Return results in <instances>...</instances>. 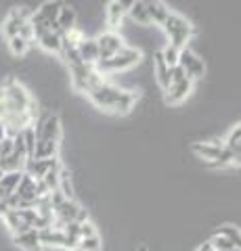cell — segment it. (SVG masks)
<instances>
[{
	"label": "cell",
	"mask_w": 241,
	"mask_h": 251,
	"mask_svg": "<svg viewBox=\"0 0 241 251\" xmlns=\"http://www.w3.org/2000/svg\"><path fill=\"white\" fill-rule=\"evenodd\" d=\"M88 100L101 111H107V113H118V115H126L132 111V107L136 105L138 100V92L136 90H126V88H120L111 82H103L95 88L92 92L86 94Z\"/></svg>",
	"instance_id": "6da1fadb"
},
{
	"label": "cell",
	"mask_w": 241,
	"mask_h": 251,
	"mask_svg": "<svg viewBox=\"0 0 241 251\" xmlns=\"http://www.w3.org/2000/svg\"><path fill=\"white\" fill-rule=\"evenodd\" d=\"M0 94L9 105L11 113H36V103L32 99V94L27 92V88L23 86L15 75H6L0 86Z\"/></svg>",
	"instance_id": "7a4b0ae2"
},
{
	"label": "cell",
	"mask_w": 241,
	"mask_h": 251,
	"mask_svg": "<svg viewBox=\"0 0 241 251\" xmlns=\"http://www.w3.org/2000/svg\"><path fill=\"white\" fill-rule=\"evenodd\" d=\"M161 27L166 31L170 46H174L178 50L187 49V44H189L193 40V36H195V25H193L191 21H187L183 15H178V13H170L166 23Z\"/></svg>",
	"instance_id": "3957f363"
},
{
	"label": "cell",
	"mask_w": 241,
	"mask_h": 251,
	"mask_svg": "<svg viewBox=\"0 0 241 251\" xmlns=\"http://www.w3.org/2000/svg\"><path fill=\"white\" fill-rule=\"evenodd\" d=\"M143 59V52L138 50V49H130V46H124V49L118 52V54H113L111 59H107V61H99L95 69L97 72L107 77V75H113V74H120V72H126V69H132L134 65H138Z\"/></svg>",
	"instance_id": "277c9868"
},
{
	"label": "cell",
	"mask_w": 241,
	"mask_h": 251,
	"mask_svg": "<svg viewBox=\"0 0 241 251\" xmlns=\"http://www.w3.org/2000/svg\"><path fill=\"white\" fill-rule=\"evenodd\" d=\"M69 80H72V88L76 92L88 94L95 88H99L103 82H107V77H103L92 65H84V63H78V65L69 67Z\"/></svg>",
	"instance_id": "5b68a950"
},
{
	"label": "cell",
	"mask_w": 241,
	"mask_h": 251,
	"mask_svg": "<svg viewBox=\"0 0 241 251\" xmlns=\"http://www.w3.org/2000/svg\"><path fill=\"white\" fill-rule=\"evenodd\" d=\"M36 140H46V143H61L63 136V128H61V120L57 113H44L40 120L34 122Z\"/></svg>",
	"instance_id": "8992f818"
},
{
	"label": "cell",
	"mask_w": 241,
	"mask_h": 251,
	"mask_svg": "<svg viewBox=\"0 0 241 251\" xmlns=\"http://www.w3.org/2000/svg\"><path fill=\"white\" fill-rule=\"evenodd\" d=\"M97 46H99V61H107L111 59L113 54H118L124 46V38L113 29H107V31H101V34L95 38Z\"/></svg>",
	"instance_id": "52a82bcc"
},
{
	"label": "cell",
	"mask_w": 241,
	"mask_h": 251,
	"mask_svg": "<svg viewBox=\"0 0 241 251\" xmlns=\"http://www.w3.org/2000/svg\"><path fill=\"white\" fill-rule=\"evenodd\" d=\"M80 211H82V205L76 199H65L63 203H59V205L53 209V228L61 230L65 224L76 222Z\"/></svg>",
	"instance_id": "ba28073f"
},
{
	"label": "cell",
	"mask_w": 241,
	"mask_h": 251,
	"mask_svg": "<svg viewBox=\"0 0 241 251\" xmlns=\"http://www.w3.org/2000/svg\"><path fill=\"white\" fill-rule=\"evenodd\" d=\"M178 67L187 74V77L191 80H197V77H204L206 74V63L201 57H197L193 50L189 49H183L181 54H178Z\"/></svg>",
	"instance_id": "9c48e42d"
},
{
	"label": "cell",
	"mask_w": 241,
	"mask_h": 251,
	"mask_svg": "<svg viewBox=\"0 0 241 251\" xmlns=\"http://www.w3.org/2000/svg\"><path fill=\"white\" fill-rule=\"evenodd\" d=\"M40 243H42V247H59V249H67V251L78 249V239L65 237L63 230L53 228V226L40 230Z\"/></svg>",
	"instance_id": "30bf717a"
},
{
	"label": "cell",
	"mask_w": 241,
	"mask_h": 251,
	"mask_svg": "<svg viewBox=\"0 0 241 251\" xmlns=\"http://www.w3.org/2000/svg\"><path fill=\"white\" fill-rule=\"evenodd\" d=\"M29 15L32 13H27V11H23V9H11L9 15L2 19V23H0V31H2V36L9 40V38H15L19 34V29L21 25L29 19Z\"/></svg>",
	"instance_id": "8fae6325"
},
{
	"label": "cell",
	"mask_w": 241,
	"mask_h": 251,
	"mask_svg": "<svg viewBox=\"0 0 241 251\" xmlns=\"http://www.w3.org/2000/svg\"><path fill=\"white\" fill-rule=\"evenodd\" d=\"M191 92H193V80L185 77V80H181V82H172V84L168 86L164 100H166L168 105H181L183 100L189 99V94H191Z\"/></svg>",
	"instance_id": "7c38bea8"
},
{
	"label": "cell",
	"mask_w": 241,
	"mask_h": 251,
	"mask_svg": "<svg viewBox=\"0 0 241 251\" xmlns=\"http://www.w3.org/2000/svg\"><path fill=\"white\" fill-rule=\"evenodd\" d=\"M128 6H130V2H122V0H111V2H107L105 21L113 31H115V27L122 25L124 19L128 17Z\"/></svg>",
	"instance_id": "4fadbf2b"
},
{
	"label": "cell",
	"mask_w": 241,
	"mask_h": 251,
	"mask_svg": "<svg viewBox=\"0 0 241 251\" xmlns=\"http://www.w3.org/2000/svg\"><path fill=\"white\" fill-rule=\"evenodd\" d=\"M59 161H61L59 157H53V159H26V163H23V174H27L34 180H42L46 176V172L53 166H57Z\"/></svg>",
	"instance_id": "5bb4252c"
},
{
	"label": "cell",
	"mask_w": 241,
	"mask_h": 251,
	"mask_svg": "<svg viewBox=\"0 0 241 251\" xmlns=\"http://www.w3.org/2000/svg\"><path fill=\"white\" fill-rule=\"evenodd\" d=\"M13 243L23 251H42V243H40V230H23L19 234H13Z\"/></svg>",
	"instance_id": "9a60e30c"
},
{
	"label": "cell",
	"mask_w": 241,
	"mask_h": 251,
	"mask_svg": "<svg viewBox=\"0 0 241 251\" xmlns=\"http://www.w3.org/2000/svg\"><path fill=\"white\" fill-rule=\"evenodd\" d=\"M36 40L42 50L51 52V54H61V49H63V34H61V31L49 29V31H44L42 36H38Z\"/></svg>",
	"instance_id": "2e32d148"
},
{
	"label": "cell",
	"mask_w": 241,
	"mask_h": 251,
	"mask_svg": "<svg viewBox=\"0 0 241 251\" xmlns=\"http://www.w3.org/2000/svg\"><path fill=\"white\" fill-rule=\"evenodd\" d=\"M78 57L84 65H92L95 67L99 63V46H97V40L95 38H84V40L78 44Z\"/></svg>",
	"instance_id": "e0dca14e"
},
{
	"label": "cell",
	"mask_w": 241,
	"mask_h": 251,
	"mask_svg": "<svg viewBox=\"0 0 241 251\" xmlns=\"http://www.w3.org/2000/svg\"><path fill=\"white\" fill-rule=\"evenodd\" d=\"M76 19H78V15H76L74 6L61 4V11H59V15H57V23H55V29L61 31V34H67L69 29L76 27Z\"/></svg>",
	"instance_id": "ac0fdd59"
},
{
	"label": "cell",
	"mask_w": 241,
	"mask_h": 251,
	"mask_svg": "<svg viewBox=\"0 0 241 251\" xmlns=\"http://www.w3.org/2000/svg\"><path fill=\"white\" fill-rule=\"evenodd\" d=\"M147 4V15H149L151 25H164L168 15L172 13L168 9L166 2H160V0H153V2H145Z\"/></svg>",
	"instance_id": "d6986e66"
},
{
	"label": "cell",
	"mask_w": 241,
	"mask_h": 251,
	"mask_svg": "<svg viewBox=\"0 0 241 251\" xmlns=\"http://www.w3.org/2000/svg\"><path fill=\"white\" fill-rule=\"evenodd\" d=\"M153 77H155V82L160 84V88L166 92L170 86V67L164 63L160 52L153 54Z\"/></svg>",
	"instance_id": "ffe728a7"
},
{
	"label": "cell",
	"mask_w": 241,
	"mask_h": 251,
	"mask_svg": "<svg viewBox=\"0 0 241 251\" xmlns=\"http://www.w3.org/2000/svg\"><path fill=\"white\" fill-rule=\"evenodd\" d=\"M128 17L132 19L134 25H143V27H149L151 21H149V15H147V4L145 0H136V2H130L128 6Z\"/></svg>",
	"instance_id": "44dd1931"
},
{
	"label": "cell",
	"mask_w": 241,
	"mask_h": 251,
	"mask_svg": "<svg viewBox=\"0 0 241 251\" xmlns=\"http://www.w3.org/2000/svg\"><path fill=\"white\" fill-rule=\"evenodd\" d=\"M59 153V143H46V140H36L34 153L29 159H53Z\"/></svg>",
	"instance_id": "7402d4cb"
},
{
	"label": "cell",
	"mask_w": 241,
	"mask_h": 251,
	"mask_svg": "<svg viewBox=\"0 0 241 251\" xmlns=\"http://www.w3.org/2000/svg\"><path fill=\"white\" fill-rule=\"evenodd\" d=\"M2 220H4L6 228H9L13 234H19V232H23V230H29V228H27V224L23 222V218H21V214H19V209H9V211H6V214L2 216Z\"/></svg>",
	"instance_id": "603a6c76"
},
{
	"label": "cell",
	"mask_w": 241,
	"mask_h": 251,
	"mask_svg": "<svg viewBox=\"0 0 241 251\" xmlns=\"http://www.w3.org/2000/svg\"><path fill=\"white\" fill-rule=\"evenodd\" d=\"M241 126L237 124V126H233L231 128V132H229V136L222 140V147L227 149L229 153H233L235 157H239V151H241Z\"/></svg>",
	"instance_id": "cb8c5ba5"
},
{
	"label": "cell",
	"mask_w": 241,
	"mask_h": 251,
	"mask_svg": "<svg viewBox=\"0 0 241 251\" xmlns=\"http://www.w3.org/2000/svg\"><path fill=\"white\" fill-rule=\"evenodd\" d=\"M57 191L63 195L65 199H74V184H72V180H69V174H67V170H65V168H61V172H59V184H57Z\"/></svg>",
	"instance_id": "d4e9b609"
},
{
	"label": "cell",
	"mask_w": 241,
	"mask_h": 251,
	"mask_svg": "<svg viewBox=\"0 0 241 251\" xmlns=\"http://www.w3.org/2000/svg\"><path fill=\"white\" fill-rule=\"evenodd\" d=\"M6 46H9L13 57H23V54H27V50H29V42L23 40V38H19V36L9 38V40H6Z\"/></svg>",
	"instance_id": "484cf974"
},
{
	"label": "cell",
	"mask_w": 241,
	"mask_h": 251,
	"mask_svg": "<svg viewBox=\"0 0 241 251\" xmlns=\"http://www.w3.org/2000/svg\"><path fill=\"white\" fill-rule=\"evenodd\" d=\"M216 234H220V237L229 239L235 247H239V245H241V234H239V228H237V226H233V224H224V226H220V228L216 230Z\"/></svg>",
	"instance_id": "4316f807"
},
{
	"label": "cell",
	"mask_w": 241,
	"mask_h": 251,
	"mask_svg": "<svg viewBox=\"0 0 241 251\" xmlns=\"http://www.w3.org/2000/svg\"><path fill=\"white\" fill-rule=\"evenodd\" d=\"M101 249H103V239H101V234H97V237L80 239L76 251H101Z\"/></svg>",
	"instance_id": "83f0119b"
},
{
	"label": "cell",
	"mask_w": 241,
	"mask_h": 251,
	"mask_svg": "<svg viewBox=\"0 0 241 251\" xmlns=\"http://www.w3.org/2000/svg\"><path fill=\"white\" fill-rule=\"evenodd\" d=\"M160 54H161V59H164V63H166L170 69L178 65V54H181V50L174 49V46H170V44H168L164 50H160Z\"/></svg>",
	"instance_id": "f1b7e54d"
},
{
	"label": "cell",
	"mask_w": 241,
	"mask_h": 251,
	"mask_svg": "<svg viewBox=\"0 0 241 251\" xmlns=\"http://www.w3.org/2000/svg\"><path fill=\"white\" fill-rule=\"evenodd\" d=\"M21 136H23V145H26V153H27V159H29L34 153V147H36V132H34L32 126H29V128L21 130Z\"/></svg>",
	"instance_id": "f546056e"
},
{
	"label": "cell",
	"mask_w": 241,
	"mask_h": 251,
	"mask_svg": "<svg viewBox=\"0 0 241 251\" xmlns=\"http://www.w3.org/2000/svg\"><path fill=\"white\" fill-rule=\"evenodd\" d=\"M208 243H210V247H212L214 251H231L233 247H235V245H233V243H231L229 239L220 237V234H214V237L210 239Z\"/></svg>",
	"instance_id": "4dcf8cb0"
},
{
	"label": "cell",
	"mask_w": 241,
	"mask_h": 251,
	"mask_svg": "<svg viewBox=\"0 0 241 251\" xmlns=\"http://www.w3.org/2000/svg\"><path fill=\"white\" fill-rule=\"evenodd\" d=\"M99 230H97V226L90 222V220H86V222H82L80 224V232H78V237L80 239H88V237H97Z\"/></svg>",
	"instance_id": "1f68e13d"
},
{
	"label": "cell",
	"mask_w": 241,
	"mask_h": 251,
	"mask_svg": "<svg viewBox=\"0 0 241 251\" xmlns=\"http://www.w3.org/2000/svg\"><path fill=\"white\" fill-rule=\"evenodd\" d=\"M17 36L23 38V40H27V42H32V40H34V27H32V23H29V21L23 23Z\"/></svg>",
	"instance_id": "d6a6232c"
},
{
	"label": "cell",
	"mask_w": 241,
	"mask_h": 251,
	"mask_svg": "<svg viewBox=\"0 0 241 251\" xmlns=\"http://www.w3.org/2000/svg\"><path fill=\"white\" fill-rule=\"evenodd\" d=\"M13 153V138L6 136L2 143H0V159H4V157H9Z\"/></svg>",
	"instance_id": "836d02e7"
},
{
	"label": "cell",
	"mask_w": 241,
	"mask_h": 251,
	"mask_svg": "<svg viewBox=\"0 0 241 251\" xmlns=\"http://www.w3.org/2000/svg\"><path fill=\"white\" fill-rule=\"evenodd\" d=\"M6 136H9V134H6V128H4V124L0 122V143H2V140H4Z\"/></svg>",
	"instance_id": "e575fe53"
},
{
	"label": "cell",
	"mask_w": 241,
	"mask_h": 251,
	"mask_svg": "<svg viewBox=\"0 0 241 251\" xmlns=\"http://www.w3.org/2000/svg\"><path fill=\"white\" fill-rule=\"evenodd\" d=\"M195 251H214L212 247H210V243H204V245H199Z\"/></svg>",
	"instance_id": "d590c367"
},
{
	"label": "cell",
	"mask_w": 241,
	"mask_h": 251,
	"mask_svg": "<svg viewBox=\"0 0 241 251\" xmlns=\"http://www.w3.org/2000/svg\"><path fill=\"white\" fill-rule=\"evenodd\" d=\"M231 251H241V249H239V247H233V249H231Z\"/></svg>",
	"instance_id": "8d00e7d4"
},
{
	"label": "cell",
	"mask_w": 241,
	"mask_h": 251,
	"mask_svg": "<svg viewBox=\"0 0 241 251\" xmlns=\"http://www.w3.org/2000/svg\"><path fill=\"white\" fill-rule=\"evenodd\" d=\"M138 251H147V247H141V249H138Z\"/></svg>",
	"instance_id": "74e56055"
}]
</instances>
